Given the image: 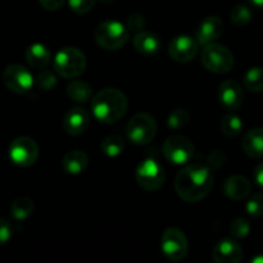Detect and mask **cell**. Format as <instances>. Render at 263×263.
Returning a JSON list of instances; mask_svg holds the SVG:
<instances>
[{"mask_svg": "<svg viewBox=\"0 0 263 263\" xmlns=\"http://www.w3.org/2000/svg\"><path fill=\"white\" fill-rule=\"evenodd\" d=\"M213 184L214 177L211 168L203 164H190L177 174L174 189L182 200L196 203L208 196Z\"/></svg>", "mask_w": 263, "mask_h": 263, "instance_id": "cell-1", "label": "cell"}, {"mask_svg": "<svg viewBox=\"0 0 263 263\" xmlns=\"http://www.w3.org/2000/svg\"><path fill=\"white\" fill-rule=\"evenodd\" d=\"M90 103L95 118L105 124L120 120L128 110V98L116 88H105L100 90L92 98Z\"/></svg>", "mask_w": 263, "mask_h": 263, "instance_id": "cell-2", "label": "cell"}, {"mask_svg": "<svg viewBox=\"0 0 263 263\" xmlns=\"http://www.w3.org/2000/svg\"><path fill=\"white\" fill-rule=\"evenodd\" d=\"M53 66L57 74L66 79H75L87 69V57L75 47H65L55 54Z\"/></svg>", "mask_w": 263, "mask_h": 263, "instance_id": "cell-3", "label": "cell"}, {"mask_svg": "<svg viewBox=\"0 0 263 263\" xmlns=\"http://www.w3.org/2000/svg\"><path fill=\"white\" fill-rule=\"evenodd\" d=\"M129 30L124 24L114 20L103 21L95 32L97 44L105 50H118L125 45L129 39Z\"/></svg>", "mask_w": 263, "mask_h": 263, "instance_id": "cell-4", "label": "cell"}, {"mask_svg": "<svg viewBox=\"0 0 263 263\" xmlns=\"http://www.w3.org/2000/svg\"><path fill=\"white\" fill-rule=\"evenodd\" d=\"M200 60L204 67L214 74L229 72L235 63V57L231 50L217 43L204 45L200 53Z\"/></svg>", "mask_w": 263, "mask_h": 263, "instance_id": "cell-5", "label": "cell"}, {"mask_svg": "<svg viewBox=\"0 0 263 263\" xmlns=\"http://www.w3.org/2000/svg\"><path fill=\"white\" fill-rule=\"evenodd\" d=\"M158 125L150 114L138 112L128 121L125 135L135 145H146L155 138Z\"/></svg>", "mask_w": 263, "mask_h": 263, "instance_id": "cell-6", "label": "cell"}, {"mask_svg": "<svg viewBox=\"0 0 263 263\" xmlns=\"http://www.w3.org/2000/svg\"><path fill=\"white\" fill-rule=\"evenodd\" d=\"M163 154L169 163L183 165L189 163L195 154V146L187 137L174 135L166 138L163 145Z\"/></svg>", "mask_w": 263, "mask_h": 263, "instance_id": "cell-7", "label": "cell"}, {"mask_svg": "<svg viewBox=\"0 0 263 263\" xmlns=\"http://www.w3.org/2000/svg\"><path fill=\"white\" fill-rule=\"evenodd\" d=\"M136 181L146 191H158L165 182V173L154 159H146L136 171Z\"/></svg>", "mask_w": 263, "mask_h": 263, "instance_id": "cell-8", "label": "cell"}, {"mask_svg": "<svg viewBox=\"0 0 263 263\" xmlns=\"http://www.w3.org/2000/svg\"><path fill=\"white\" fill-rule=\"evenodd\" d=\"M161 250L173 262L183 259L189 252V241L183 231L177 227H169L161 235Z\"/></svg>", "mask_w": 263, "mask_h": 263, "instance_id": "cell-9", "label": "cell"}, {"mask_svg": "<svg viewBox=\"0 0 263 263\" xmlns=\"http://www.w3.org/2000/svg\"><path fill=\"white\" fill-rule=\"evenodd\" d=\"M8 153L12 163L26 168L36 163L39 158V146L32 138L18 137L12 141Z\"/></svg>", "mask_w": 263, "mask_h": 263, "instance_id": "cell-10", "label": "cell"}, {"mask_svg": "<svg viewBox=\"0 0 263 263\" xmlns=\"http://www.w3.org/2000/svg\"><path fill=\"white\" fill-rule=\"evenodd\" d=\"M3 82L9 90L16 95H25L30 92L34 85V77L22 65H9L3 72Z\"/></svg>", "mask_w": 263, "mask_h": 263, "instance_id": "cell-11", "label": "cell"}, {"mask_svg": "<svg viewBox=\"0 0 263 263\" xmlns=\"http://www.w3.org/2000/svg\"><path fill=\"white\" fill-rule=\"evenodd\" d=\"M169 55L178 63L191 62L199 52V43L189 35H179L169 43Z\"/></svg>", "mask_w": 263, "mask_h": 263, "instance_id": "cell-12", "label": "cell"}, {"mask_svg": "<svg viewBox=\"0 0 263 263\" xmlns=\"http://www.w3.org/2000/svg\"><path fill=\"white\" fill-rule=\"evenodd\" d=\"M224 25L218 16H208L201 21L195 32V39L199 45H208L216 42L223 34Z\"/></svg>", "mask_w": 263, "mask_h": 263, "instance_id": "cell-13", "label": "cell"}, {"mask_svg": "<svg viewBox=\"0 0 263 263\" xmlns=\"http://www.w3.org/2000/svg\"><path fill=\"white\" fill-rule=\"evenodd\" d=\"M214 263H240L242 259V248L232 239H223L217 242L212 253Z\"/></svg>", "mask_w": 263, "mask_h": 263, "instance_id": "cell-14", "label": "cell"}, {"mask_svg": "<svg viewBox=\"0 0 263 263\" xmlns=\"http://www.w3.org/2000/svg\"><path fill=\"white\" fill-rule=\"evenodd\" d=\"M218 100L219 103L227 110H237L244 100V93H242L239 83L232 79L224 80L223 83H221L218 88Z\"/></svg>", "mask_w": 263, "mask_h": 263, "instance_id": "cell-15", "label": "cell"}, {"mask_svg": "<svg viewBox=\"0 0 263 263\" xmlns=\"http://www.w3.org/2000/svg\"><path fill=\"white\" fill-rule=\"evenodd\" d=\"M65 132L70 136H80L89 125V114L83 107H72L62 121Z\"/></svg>", "mask_w": 263, "mask_h": 263, "instance_id": "cell-16", "label": "cell"}, {"mask_svg": "<svg viewBox=\"0 0 263 263\" xmlns=\"http://www.w3.org/2000/svg\"><path fill=\"white\" fill-rule=\"evenodd\" d=\"M252 191L249 179L242 176H232L223 183V194L232 200H242L248 197Z\"/></svg>", "mask_w": 263, "mask_h": 263, "instance_id": "cell-17", "label": "cell"}, {"mask_svg": "<svg viewBox=\"0 0 263 263\" xmlns=\"http://www.w3.org/2000/svg\"><path fill=\"white\" fill-rule=\"evenodd\" d=\"M133 47L141 54H156L161 48L160 37L151 31H141L133 37Z\"/></svg>", "mask_w": 263, "mask_h": 263, "instance_id": "cell-18", "label": "cell"}, {"mask_svg": "<svg viewBox=\"0 0 263 263\" xmlns=\"http://www.w3.org/2000/svg\"><path fill=\"white\" fill-rule=\"evenodd\" d=\"M242 151L250 158H263V128L247 132L241 142Z\"/></svg>", "mask_w": 263, "mask_h": 263, "instance_id": "cell-19", "label": "cell"}, {"mask_svg": "<svg viewBox=\"0 0 263 263\" xmlns=\"http://www.w3.org/2000/svg\"><path fill=\"white\" fill-rule=\"evenodd\" d=\"M89 159L88 155L82 150H72L66 154L62 159V166L67 174L78 176L87 169Z\"/></svg>", "mask_w": 263, "mask_h": 263, "instance_id": "cell-20", "label": "cell"}, {"mask_svg": "<svg viewBox=\"0 0 263 263\" xmlns=\"http://www.w3.org/2000/svg\"><path fill=\"white\" fill-rule=\"evenodd\" d=\"M25 58L34 69H44L50 61V50L42 43H34L26 49Z\"/></svg>", "mask_w": 263, "mask_h": 263, "instance_id": "cell-21", "label": "cell"}, {"mask_svg": "<svg viewBox=\"0 0 263 263\" xmlns=\"http://www.w3.org/2000/svg\"><path fill=\"white\" fill-rule=\"evenodd\" d=\"M67 96L74 102L87 103L92 101V87L83 80H72L67 84Z\"/></svg>", "mask_w": 263, "mask_h": 263, "instance_id": "cell-22", "label": "cell"}, {"mask_svg": "<svg viewBox=\"0 0 263 263\" xmlns=\"http://www.w3.org/2000/svg\"><path fill=\"white\" fill-rule=\"evenodd\" d=\"M11 216L17 221H24L31 217L32 212H34V201L27 196H20L16 200L11 204Z\"/></svg>", "mask_w": 263, "mask_h": 263, "instance_id": "cell-23", "label": "cell"}, {"mask_svg": "<svg viewBox=\"0 0 263 263\" xmlns=\"http://www.w3.org/2000/svg\"><path fill=\"white\" fill-rule=\"evenodd\" d=\"M124 147H125L124 140L118 135L107 136L102 141V143H101V150L108 158H116V156H119L124 151Z\"/></svg>", "mask_w": 263, "mask_h": 263, "instance_id": "cell-24", "label": "cell"}, {"mask_svg": "<svg viewBox=\"0 0 263 263\" xmlns=\"http://www.w3.org/2000/svg\"><path fill=\"white\" fill-rule=\"evenodd\" d=\"M221 129L227 137H236L242 130V120L236 114L230 112L223 116L221 123Z\"/></svg>", "mask_w": 263, "mask_h": 263, "instance_id": "cell-25", "label": "cell"}, {"mask_svg": "<svg viewBox=\"0 0 263 263\" xmlns=\"http://www.w3.org/2000/svg\"><path fill=\"white\" fill-rule=\"evenodd\" d=\"M244 85L250 92H263V67H252L244 75Z\"/></svg>", "mask_w": 263, "mask_h": 263, "instance_id": "cell-26", "label": "cell"}, {"mask_svg": "<svg viewBox=\"0 0 263 263\" xmlns=\"http://www.w3.org/2000/svg\"><path fill=\"white\" fill-rule=\"evenodd\" d=\"M230 18H231L232 24L237 27L247 26L253 18V13L250 11V8L245 4H237L234 8L231 9V13H230Z\"/></svg>", "mask_w": 263, "mask_h": 263, "instance_id": "cell-27", "label": "cell"}, {"mask_svg": "<svg viewBox=\"0 0 263 263\" xmlns=\"http://www.w3.org/2000/svg\"><path fill=\"white\" fill-rule=\"evenodd\" d=\"M189 121L190 114L187 112V110H184V108H176V110L169 114L166 124H168L169 129L179 130V129L184 128L189 124Z\"/></svg>", "mask_w": 263, "mask_h": 263, "instance_id": "cell-28", "label": "cell"}, {"mask_svg": "<svg viewBox=\"0 0 263 263\" xmlns=\"http://www.w3.org/2000/svg\"><path fill=\"white\" fill-rule=\"evenodd\" d=\"M250 232V224L247 219L244 218H236L231 222L230 224V234L234 236L235 239H244L249 235Z\"/></svg>", "mask_w": 263, "mask_h": 263, "instance_id": "cell-29", "label": "cell"}, {"mask_svg": "<svg viewBox=\"0 0 263 263\" xmlns=\"http://www.w3.org/2000/svg\"><path fill=\"white\" fill-rule=\"evenodd\" d=\"M247 213L254 218H259L263 216V194H254L249 200L247 205Z\"/></svg>", "mask_w": 263, "mask_h": 263, "instance_id": "cell-30", "label": "cell"}, {"mask_svg": "<svg viewBox=\"0 0 263 263\" xmlns=\"http://www.w3.org/2000/svg\"><path fill=\"white\" fill-rule=\"evenodd\" d=\"M36 84L40 89L44 90V92H48V90H52L55 87V84H57V78H55V75L52 71L43 70L37 75Z\"/></svg>", "mask_w": 263, "mask_h": 263, "instance_id": "cell-31", "label": "cell"}, {"mask_svg": "<svg viewBox=\"0 0 263 263\" xmlns=\"http://www.w3.org/2000/svg\"><path fill=\"white\" fill-rule=\"evenodd\" d=\"M96 0H69V7L77 14H85L93 9Z\"/></svg>", "mask_w": 263, "mask_h": 263, "instance_id": "cell-32", "label": "cell"}, {"mask_svg": "<svg viewBox=\"0 0 263 263\" xmlns=\"http://www.w3.org/2000/svg\"><path fill=\"white\" fill-rule=\"evenodd\" d=\"M143 27H145V18H143L142 14L135 13L129 16L128 22H126V29L129 30V32H141L143 31Z\"/></svg>", "mask_w": 263, "mask_h": 263, "instance_id": "cell-33", "label": "cell"}, {"mask_svg": "<svg viewBox=\"0 0 263 263\" xmlns=\"http://www.w3.org/2000/svg\"><path fill=\"white\" fill-rule=\"evenodd\" d=\"M224 160H226V156H224L222 151H212L208 155V158H206V166L211 169H218L223 165Z\"/></svg>", "mask_w": 263, "mask_h": 263, "instance_id": "cell-34", "label": "cell"}, {"mask_svg": "<svg viewBox=\"0 0 263 263\" xmlns=\"http://www.w3.org/2000/svg\"><path fill=\"white\" fill-rule=\"evenodd\" d=\"M13 235L12 223L4 218H0V245H4L11 240Z\"/></svg>", "mask_w": 263, "mask_h": 263, "instance_id": "cell-35", "label": "cell"}, {"mask_svg": "<svg viewBox=\"0 0 263 263\" xmlns=\"http://www.w3.org/2000/svg\"><path fill=\"white\" fill-rule=\"evenodd\" d=\"M37 2H39L43 8L50 12L58 11L65 4V0H37Z\"/></svg>", "mask_w": 263, "mask_h": 263, "instance_id": "cell-36", "label": "cell"}, {"mask_svg": "<svg viewBox=\"0 0 263 263\" xmlns=\"http://www.w3.org/2000/svg\"><path fill=\"white\" fill-rule=\"evenodd\" d=\"M254 181L263 190V163L258 164L254 169Z\"/></svg>", "mask_w": 263, "mask_h": 263, "instance_id": "cell-37", "label": "cell"}, {"mask_svg": "<svg viewBox=\"0 0 263 263\" xmlns=\"http://www.w3.org/2000/svg\"><path fill=\"white\" fill-rule=\"evenodd\" d=\"M249 3L255 8L263 9V0H249Z\"/></svg>", "mask_w": 263, "mask_h": 263, "instance_id": "cell-38", "label": "cell"}, {"mask_svg": "<svg viewBox=\"0 0 263 263\" xmlns=\"http://www.w3.org/2000/svg\"><path fill=\"white\" fill-rule=\"evenodd\" d=\"M250 263H263V254H258L250 260Z\"/></svg>", "mask_w": 263, "mask_h": 263, "instance_id": "cell-39", "label": "cell"}, {"mask_svg": "<svg viewBox=\"0 0 263 263\" xmlns=\"http://www.w3.org/2000/svg\"><path fill=\"white\" fill-rule=\"evenodd\" d=\"M101 2H102V3H111L112 0H101Z\"/></svg>", "mask_w": 263, "mask_h": 263, "instance_id": "cell-40", "label": "cell"}]
</instances>
